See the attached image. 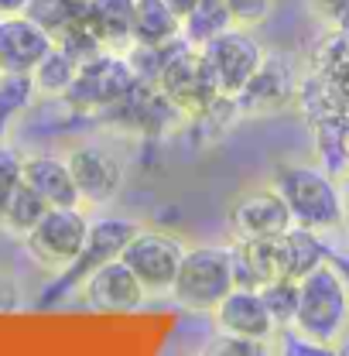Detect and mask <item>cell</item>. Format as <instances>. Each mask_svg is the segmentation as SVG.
<instances>
[{"instance_id": "35", "label": "cell", "mask_w": 349, "mask_h": 356, "mask_svg": "<svg viewBox=\"0 0 349 356\" xmlns=\"http://www.w3.org/2000/svg\"><path fill=\"white\" fill-rule=\"evenodd\" d=\"M24 7H28V0H0V17H7V14H24Z\"/></svg>"}, {"instance_id": "22", "label": "cell", "mask_w": 349, "mask_h": 356, "mask_svg": "<svg viewBox=\"0 0 349 356\" xmlns=\"http://www.w3.org/2000/svg\"><path fill=\"white\" fill-rule=\"evenodd\" d=\"M308 72L329 76V79H349V28H325V35L308 55Z\"/></svg>"}, {"instance_id": "1", "label": "cell", "mask_w": 349, "mask_h": 356, "mask_svg": "<svg viewBox=\"0 0 349 356\" xmlns=\"http://www.w3.org/2000/svg\"><path fill=\"white\" fill-rule=\"evenodd\" d=\"M295 332L329 353L349 336V288L332 261H325L298 281Z\"/></svg>"}, {"instance_id": "26", "label": "cell", "mask_w": 349, "mask_h": 356, "mask_svg": "<svg viewBox=\"0 0 349 356\" xmlns=\"http://www.w3.org/2000/svg\"><path fill=\"white\" fill-rule=\"evenodd\" d=\"M24 14H28L38 28H44L51 38H58V35H65L72 24L83 21V0H28Z\"/></svg>"}, {"instance_id": "2", "label": "cell", "mask_w": 349, "mask_h": 356, "mask_svg": "<svg viewBox=\"0 0 349 356\" xmlns=\"http://www.w3.org/2000/svg\"><path fill=\"white\" fill-rule=\"evenodd\" d=\"M274 188L284 195L298 226L322 236L343 229V188L339 178L322 165H281L274 172Z\"/></svg>"}, {"instance_id": "6", "label": "cell", "mask_w": 349, "mask_h": 356, "mask_svg": "<svg viewBox=\"0 0 349 356\" xmlns=\"http://www.w3.org/2000/svg\"><path fill=\"white\" fill-rule=\"evenodd\" d=\"M133 86L137 76L131 72L124 51H103L92 62L79 65V76L65 92V103L76 106L79 113H106L124 96H131Z\"/></svg>"}, {"instance_id": "16", "label": "cell", "mask_w": 349, "mask_h": 356, "mask_svg": "<svg viewBox=\"0 0 349 356\" xmlns=\"http://www.w3.org/2000/svg\"><path fill=\"white\" fill-rule=\"evenodd\" d=\"M21 178L42 195L48 206H83L69 158L58 154H24Z\"/></svg>"}, {"instance_id": "13", "label": "cell", "mask_w": 349, "mask_h": 356, "mask_svg": "<svg viewBox=\"0 0 349 356\" xmlns=\"http://www.w3.org/2000/svg\"><path fill=\"white\" fill-rule=\"evenodd\" d=\"M213 322L226 336H247V339H261V343H270L277 336V325L263 305L261 288H240L236 284L219 302V309L213 312Z\"/></svg>"}, {"instance_id": "33", "label": "cell", "mask_w": 349, "mask_h": 356, "mask_svg": "<svg viewBox=\"0 0 349 356\" xmlns=\"http://www.w3.org/2000/svg\"><path fill=\"white\" fill-rule=\"evenodd\" d=\"M21 309V284L0 270V315H14Z\"/></svg>"}, {"instance_id": "28", "label": "cell", "mask_w": 349, "mask_h": 356, "mask_svg": "<svg viewBox=\"0 0 349 356\" xmlns=\"http://www.w3.org/2000/svg\"><path fill=\"white\" fill-rule=\"evenodd\" d=\"M55 44H62V48H65V51H69V55H72L79 65H83V62H92V58H96V55H103V51H110V48L99 42V38L89 31L83 21H79V24H72L65 35H58V38H55Z\"/></svg>"}, {"instance_id": "18", "label": "cell", "mask_w": 349, "mask_h": 356, "mask_svg": "<svg viewBox=\"0 0 349 356\" xmlns=\"http://www.w3.org/2000/svg\"><path fill=\"white\" fill-rule=\"evenodd\" d=\"M233 274L240 288H263L277 277H284L277 240H250V243H233Z\"/></svg>"}, {"instance_id": "15", "label": "cell", "mask_w": 349, "mask_h": 356, "mask_svg": "<svg viewBox=\"0 0 349 356\" xmlns=\"http://www.w3.org/2000/svg\"><path fill=\"white\" fill-rule=\"evenodd\" d=\"M133 229H137V222H131V220H96L89 226V240H86V247H83V254H79V261L69 267L65 274H58L55 284H62V291L65 288H79L83 277H86L92 267H99L103 261H110V257H120V250L131 240Z\"/></svg>"}, {"instance_id": "29", "label": "cell", "mask_w": 349, "mask_h": 356, "mask_svg": "<svg viewBox=\"0 0 349 356\" xmlns=\"http://www.w3.org/2000/svg\"><path fill=\"white\" fill-rule=\"evenodd\" d=\"M226 10L233 24L240 28H261L274 10V0H226Z\"/></svg>"}, {"instance_id": "25", "label": "cell", "mask_w": 349, "mask_h": 356, "mask_svg": "<svg viewBox=\"0 0 349 356\" xmlns=\"http://www.w3.org/2000/svg\"><path fill=\"white\" fill-rule=\"evenodd\" d=\"M42 92L35 86L31 72H0V131L21 120Z\"/></svg>"}, {"instance_id": "27", "label": "cell", "mask_w": 349, "mask_h": 356, "mask_svg": "<svg viewBox=\"0 0 349 356\" xmlns=\"http://www.w3.org/2000/svg\"><path fill=\"white\" fill-rule=\"evenodd\" d=\"M263 305L270 312L277 332L281 329H295V315H298V281L295 277H277L261 288Z\"/></svg>"}, {"instance_id": "17", "label": "cell", "mask_w": 349, "mask_h": 356, "mask_svg": "<svg viewBox=\"0 0 349 356\" xmlns=\"http://www.w3.org/2000/svg\"><path fill=\"white\" fill-rule=\"evenodd\" d=\"M133 3L137 0H83V24L110 51H124L133 38Z\"/></svg>"}, {"instance_id": "19", "label": "cell", "mask_w": 349, "mask_h": 356, "mask_svg": "<svg viewBox=\"0 0 349 356\" xmlns=\"http://www.w3.org/2000/svg\"><path fill=\"white\" fill-rule=\"evenodd\" d=\"M277 250H281V264H284V277L302 281L305 274H311L315 267H322L329 261V247L322 240V233L308 229V226H291L288 233L277 236Z\"/></svg>"}, {"instance_id": "37", "label": "cell", "mask_w": 349, "mask_h": 356, "mask_svg": "<svg viewBox=\"0 0 349 356\" xmlns=\"http://www.w3.org/2000/svg\"><path fill=\"white\" fill-rule=\"evenodd\" d=\"M346 89H349V79H346Z\"/></svg>"}, {"instance_id": "11", "label": "cell", "mask_w": 349, "mask_h": 356, "mask_svg": "<svg viewBox=\"0 0 349 356\" xmlns=\"http://www.w3.org/2000/svg\"><path fill=\"white\" fill-rule=\"evenodd\" d=\"M295 92H298V76H295V65L281 55H267L261 62V69L250 76V83L240 89L233 99H236V110L240 117H270L284 106L295 103Z\"/></svg>"}, {"instance_id": "3", "label": "cell", "mask_w": 349, "mask_h": 356, "mask_svg": "<svg viewBox=\"0 0 349 356\" xmlns=\"http://www.w3.org/2000/svg\"><path fill=\"white\" fill-rule=\"evenodd\" d=\"M236 288L233 250L229 247H185L181 267L174 274L172 295L174 305L192 315H213L219 302Z\"/></svg>"}, {"instance_id": "32", "label": "cell", "mask_w": 349, "mask_h": 356, "mask_svg": "<svg viewBox=\"0 0 349 356\" xmlns=\"http://www.w3.org/2000/svg\"><path fill=\"white\" fill-rule=\"evenodd\" d=\"M213 353H226V356H261V353H270V346H263L261 339H247V336H226V332H219Z\"/></svg>"}, {"instance_id": "20", "label": "cell", "mask_w": 349, "mask_h": 356, "mask_svg": "<svg viewBox=\"0 0 349 356\" xmlns=\"http://www.w3.org/2000/svg\"><path fill=\"white\" fill-rule=\"evenodd\" d=\"M181 38V17L168 7V0H137L133 3V38L144 44H168Z\"/></svg>"}, {"instance_id": "12", "label": "cell", "mask_w": 349, "mask_h": 356, "mask_svg": "<svg viewBox=\"0 0 349 356\" xmlns=\"http://www.w3.org/2000/svg\"><path fill=\"white\" fill-rule=\"evenodd\" d=\"M65 158H69V168H72V178H76L83 209L106 206V202H113L120 195L124 165H120L117 154H110L106 147H96V144H79Z\"/></svg>"}, {"instance_id": "34", "label": "cell", "mask_w": 349, "mask_h": 356, "mask_svg": "<svg viewBox=\"0 0 349 356\" xmlns=\"http://www.w3.org/2000/svg\"><path fill=\"white\" fill-rule=\"evenodd\" d=\"M339 188H343V229L349 233V172L339 178Z\"/></svg>"}, {"instance_id": "5", "label": "cell", "mask_w": 349, "mask_h": 356, "mask_svg": "<svg viewBox=\"0 0 349 356\" xmlns=\"http://www.w3.org/2000/svg\"><path fill=\"white\" fill-rule=\"evenodd\" d=\"M158 89L168 96L174 113H181L188 120L202 117L222 96L209 65H206V58H202V51L195 44H188L185 38H174L168 62L161 69V79H158Z\"/></svg>"}, {"instance_id": "7", "label": "cell", "mask_w": 349, "mask_h": 356, "mask_svg": "<svg viewBox=\"0 0 349 356\" xmlns=\"http://www.w3.org/2000/svg\"><path fill=\"white\" fill-rule=\"evenodd\" d=\"M295 226L291 209L284 195L274 185L261 188H243L240 195L229 199L226 206V229L233 243H250V240H277Z\"/></svg>"}, {"instance_id": "10", "label": "cell", "mask_w": 349, "mask_h": 356, "mask_svg": "<svg viewBox=\"0 0 349 356\" xmlns=\"http://www.w3.org/2000/svg\"><path fill=\"white\" fill-rule=\"evenodd\" d=\"M83 302L99 315H131L144 305L147 288L120 257H110L83 277Z\"/></svg>"}, {"instance_id": "8", "label": "cell", "mask_w": 349, "mask_h": 356, "mask_svg": "<svg viewBox=\"0 0 349 356\" xmlns=\"http://www.w3.org/2000/svg\"><path fill=\"white\" fill-rule=\"evenodd\" d=\"M181 257H185L181 240L172 236L168 229H154V226H137L131 233V240L124 243V250H120V261L140 277V284L151 295L172 291Z\"/></svg>"}, {"instance_id": "30", "label": "cell", "mask_w": 349, "mask_h": 356, "mask_svg": "<svg viewBox=\"0 0 349 356\" xmlns=\"http://www.w3.org/2000/svg\"><path fill=\"white\" fill-rule=\"evenodd\" d=\"M21 161H24V154L17 147H10L7 140H0V209L21 181Z\"/></svg>"}, {"instance_id": "9", "label": "cell", "mask_w": 349, "mask_h": 356, "mask_svg": "<svg viewBox=\"0 0 349 356\" xmlns=\"http://www.w3.org/2000/svg\"><path fill=\"white\" fill-rule=\"evenodd\" d=\"M199 51H202V58H206V65H209V72H213L222 96H236L250 83V76L261 69L263 58H267V51L257 42L254 28H240V24L226 28L213 42L202 44Z\"/></svg>"}, {"instance_id": "36", "label": "cell", "mask_w": 349, "mask_h": 356, "mask_svg": "<svg viewBox=\"0 0 349 356\" xmlns=\"http://www.w3.org/2000/svg\"><path fill=\"white\" fill-rule=\"evenodd\" d=\"M329 261L336 264V270L343 274V281H346V288H349V257H343V254H329Z\"/></svg>"}, {"instance_id": "4", "label": "cell", "mask_w": 349, "mask_h": 356, "mask_svg": "<svg viewBox=\"0 0 349 356\" xmlns=\"http://www.w3.org/2000/svg\"><path fill=\"white\" fill-rule=\"evenodd\" d=\"M89 226L92 220L83 206H48L38 226L24 236V250L42 270L58 277L79 261L89 240Z\"/></svg>"}, {"instance_id": "31", "label": "cell", "mask_w": 349, "mask_h": 356, "mask_svg": "<svg viewBox=\"0 0 349 356\" xmlns=\"http://www.w3.org/2000/svg\"><path fill=\"white\" fill-rule=\"evenodd\" d=\"M325 28H349V0H305Z\"/></svg>"}, {"instance_id": "21", "label": "cell", "mask_w": 349, "mask_h": 356, "mask_svg": "<svg viewBox=\"0 0 349 356\" xmlns=\"http://www.w3.org/2000/svg\"><path fill=\"white\" fill-rule=\"evenodd\" d=\"M44 213H48V202H44L42 195L21 178L17 181V188L10 192V199L3 202V209H0V229L3 233H10V236H28L38 220H42Z\"/></svg>"}, {"instance_id": "23", "label": "cell", "mask_w": 349, "mask_h": 356, "mask_svg": "<svg viewBox=\"0 0 349 356\" xmlns=\"http://www.w3.org/2000/svg\"><path fill=\"white\" fill-rule=\"evenodd\" d=\"M76 76H79V62L62 44H51V51L44 55L42 62L35 65V72H31L38 92L51 96V99H65V92L76 83Z\"/></svg>"}, {"instance_id": "14", "label": "cell", "mask_w": 349, "mask_h": 356, "mask_svg": "<svg viewBox=\"0 0 349 356\" xmlns=\"http://www.w3.org/2000/svg\"><path fill=\"white\" fill-rule=\"evenodd\" d=\"M51 44L55 38L28 14L0 17V72H35V65L51 51Z\"/></svg>"}, {"instance_id": "24", "label": "cell", "mask_w": 349, "mask_h": 356, "mask_svg": "<svg viewBox=\"0 0 349 356\" xmlns=\"http://www.w3.org/2000/svg\"><path fill=\"white\" fill-rule=\"evenodd\" d=\"M226 28H233V17L226 10V0H199L188 17H181V38L195 48L213 42Z\"/></svg>"}]
</instances>
